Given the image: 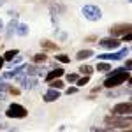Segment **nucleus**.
Masks as SVG:
<instances>
[{
  "label": "nucleus",
  "mask_w": 132,
  "mask_h": 132,
  "mask_svg": "<svg viewBox=\"0 0 132 132\" xmlns=\"http://www.w3.org/2000/svg\"><path fill=\"white\" fill-rule=\"evenodd\" d=\"M4 99H5V97H4V95H2V93H0V101H4Z\"/></svg>",
  "instance_id": "c756f323"
},
{
  "label": "nucleus",
  "mask_w": 132,
  "mask_h": 132,
  "mask_svg": "<svg viewBox=\"0 0 132 132\" xmlns=\"http://www.w3.org/2000/svg\"><path fill=\"white\" fill-rule=\"evenodd\" d=\"M46 58H48V56H46L44 53H39V55L34 56V62H35V63H42V62H46Z\"/></svg>",
  "instance_id": "aec40b11"
},
{
  "label": "nucleus",
  "mask_w": 132,
  "mask_h": 132,
  "mask_svg": "<svg viewBox=\"0 0 132 132\" xmlns=\"http://www.w3.org/2000/svg\"><path fill=\"white\" fill-rule=\"evenodd\" d=\"M2 25H4V23H2V21H0V30H2Z\"/></svg>",
  "instance_id": "7c9ffc66"
},
{
  "label": "nucleus",
  "mask_w": 132,
  "mask_h": 132,
  "mask_svg": "<svg viewBox=\"0 0 132 132\" xmlns=\"http://www.w3.org/2000/svg\"><path fill=\"white\" fill-rule=\"evenodd\" d=\"M18 50H7L5 51V55H4V60H12V58H16L18 56Z\"/></svg>",
  "instance_id": "4468645a"
},
{
  "label": "nucleus",
  "mask_w": 132,
  "mask_h": 132,
  "mask_svg": "<svg viewBox=\"0 0 132 132\" xmlns=\"http://www.w3.org/2000/svg\"><path fill=\"white\" fill-rule=\"evenodd\" d=\"M0 129H2V123H0Z\"/></svg>",
  "instance_id": "473e14b6"
},
{
  "label": "nucleus",
  "mask_w": 132,
  "mask_h": 132,
  "mask_svg": "<svg viewBox=\"0 0 132 132\" xmlns=\"http://www.w3.org/2000/svg\"><path fill=\"white\" fill-rule=\"evenodd\" d=\"M78 92V88L76 86H71V88H67V95H72V93H76Z\"/></svg>",
  "instance_id": "393cba45"
},
{
  "label": "nucleus",
  "mask_w": 132,
  "mask_h": 132,
  "mask_svg": "<svg viewBox=\"0 0 132 132\" xmlns=\"http://www.w3.org/2000/svg\"><path fill=\"white\" fill-rule=\"evenodd\" d=\"M130 111H132L130 101L120 102V104H116V106L113 108V114H116V116H125V114H130Z\"/></svg>",
  "instance_id": "39448f33"
},
{
  "label": "nucleus",
  "mask_w": 132,
  "mask_h": 132,
  "mask_svg": "<svg viewBox=\"0 0 132 132\" xmlns=\"http://www.w3.org/2000/svg\"><path fill=\"white\" fill-rule=\"evenodd\" d=\"M99 44H101L102 48H108V50H116V48H118V46H120V41H118V39H114V37H106V39H101V42H99Z\"/></svg>",
  "instance_id": "423d86ee"
},
{
  "label": "nucleus",
  "mask_w": 132,
  "mask_h": 132,
  "mask_svg": "<svg viewBox=\"0 0 132 132\" xmlns=\"http://www.w3.org/2000/svg\"><path fill=\"white\" fill-rule=\"evenodd\" d=\"M109 69H111V65H109V63H104V62H102V63H97V71H101V72H108Z\"/></svg>",
  "instance_id": "a211bd4d"
},
{
  "label": "nucleus",
  "mask_w": 132,
  "mask_h": 132,
  "mask_svg": "<svg viewBox=\"0 0 132 132\" xmlns=\"http://www.w3.org/2000/svg\"><path fill=\"white\" fill-rule=\"evenodd\" d=\"M127 53H129L127 50H122V51H118V53H108V55H99V56H101L102 60H120Z\"/></svg>",
  "instance_id": "6e6552de"
},
{
  "label": "nucleus",
  "mask_w": 132,
  "mask_h": 132,
  "mask_svg": "<svg viewBox=\"0 0 132 132\" xmlns=\"http://www.w3.org/2000/svg\"><path fill=\"white\" fill-rule=\"evenodd\" d=\"M79 72L85 74V76H90L92 72H93V67H90V65H81L79 67Z\"/></svg>",
  "instance_id": "f3484780"
},
{
  "label": "nucleus",
  "mask_w": 132,
  "mask_h": 132,
  "mask_svg": "<svg viewBox=\"0 0 132 132\" xmlns=\"http://www.w3.org/2000/svg\"><path fill=\"white\" fill-rule=\"evenodd\" d=\"M86 42H93V41H97V35H88L86 39H85Z\"/></svg>",
  "instance_id": "a878e982"
},
{
  "label": "nucleus",
  "mask_w": 132,
  "mask_h": 132,
  "mask_svg": "<svg viewBox=\"0 0 132 132\" xmlns=\"http://www.w3.org/2000/svg\"><path fill=\"white\" fill-rule=\"evenodd\" d=\"M92 55H93V51H92V50H81V51H78L76 58H78V60H86V58H90Z\"/></svg>",
  "instance_id": "f8f14e48"
},
{
  "label": "nucleus",
  "mask_w": 132,
  "mask_h": 132,
  "mask_svg": "<svg viewBox=\"0 0 132 132\" xmlns=\"http://www.w3.org/2000/svg\"><path fill=\"white\" fill-rule=\"evenodd\" d=\"M78 78H79L78 74H69V76H67V81H69V83H74Z\"/></svg>",
  "instance_id": "b1692460"
},
{
  "label": "nucleus",
  "mask_w": 132,
  "mask_h": 132,
  "mask_svg": "<svg viewBox=\"0 0 132 132\" xmlns=\"http://www.w3.org/2000/svg\"><path fill=\"white\" fill-rule=\"evenodd\" d=\"M4 62H5V60H4V56H0V69H2V65H4Z\"/></svg>",
  "instance_id": "c85d7f7f"
},
{
  "label": "nucleus",
  "mask_w": 132,
  "mask_h": 132,
  "mask_svg": "<svg viewBox=\"0 0 132 132\" xmlns=\"http://www.w3.org/2000/svg\"><path fill=\"white\" fill-rule=\"evenodd\" d=\"M21 86L25 88V90H30V88H35V85H37V79H34V78H23L21 79Z\"/></svg>",
  "instance_id": "9d476101"
},
{
  "label": "nucleus",
  "mask_w": 132,
  "mask_h": 132,
  "mask_svg": "<svg viewBox=\"0 0 132 132\" xmlns=\"http://www.w3.org/2000/svg\"><path fill=\"white\" fill-rule=\"evenodd\" d=\"M5 88H7V85L5 83H0V90H5Z\"/></svg>",
  "instance_id": "cd10ccee"
},
{
  "label": "nucleus",
  "mask_w": 132,
  "mask_h": 132,
  "mask_svg": "<svg viewBox=\"0 0 132 132\" xmlns=\"http://www.w3.org/2000/svg\"><path fill=\"white\" fill-rule=\"evenodd\" d=\"M41 46L44 48V50H56V44L55 42H50V41H41Z\"/></svg>",
  "instance_id": "dca6fc26"
},
{
  "label": "nucleus",
  "mask_w": 132,
  "mask_h": 132,
  "mask_svg": "<svg viewBox=\"0 0 132 132\" xmlns=\"http://www.w3.org/2000/svg\"><path fill=\"white\" fill-rule=\"evenodd\" d=\"M55 58L58 62H62V63H69V62H71V58H69L67 55H55Z\"/></svg>",
  "instance_id": "412c9836"
},
{
  "label": "nucleus",
  "mask_w": 132,
  "mask_h": 132,
  "mask_svg": "<svg viewBox=\"0 0 132 132\" xmlns=\"http://www.w3.org/2000/svg\"><path fill=\"white\" fill-rule=\"evenodd\" d=\"M2 4H4V0H0V5H2Z\"/></svg>",
  "instance_id": "2f4dec72"
},
{
  "label": "nucleus",
  "mask_w": 132,
  "mask_h": 132,
  "mask_svg": "<svg viewBox=\"0 0 132 132\" xmlns=\"http://www.w3.org/2000/svg\"><path fill=\"white\" fill-rule=\"evenodd\" d=\"M25 71H27V74H37V67L35 65H25Z\"/></svg>",
  "instance_id": "4be33fe9"
},
{
  "label": "nucleus",
  "mask_w": 132,
  "mask_h": 132,
  "mask_svg": "<svg viewBox=\"0 0 132 132\" xmlns=\"http://www.w3.org/2000/svg\"><path fill=\"white\" fill-rule=\"evenodd\" d=\"M14 30H16V34H18L20 37H25V35L28 34V27L21 23V25H16V28H14Z\"/></svg>",
  "instance_id": "ddd939ff"
},
{
  "label": "nucleus",
  "mask_w": 132,
  "mask_h": 132,
  "mask_svg": "<svg viewBox=\"0 0 132 132\" xmlns=\"http://www.w3.org/2000/svg\"><path fill=\"white\" fill-rule=\"evenodd\" d=\"M130 30H132V27L127 23V25H116V27H111V28H109V34L114 37V35H123L125 32H130Z\"/></svg>",
  "instance_id": "0eeeda50"
},
{
  "label": "nucleus",
  "mask_w": 132,
  "mask_h": 132,
  "mask_svg": "<svg viewBox=\"0 0 132 132\" xmlns=\"http://www.w3.org/2000/svg\"><path fill=\"white\" fill-rule=\"evenodd\" d=\"M88 81H90V76H83V78H78V79H76L78 86H85Z\"/></svg>",
  "instance_id": "6ab92c4d"
},
{
  "label": "nucleus",
  "mask_w": 132,
  "mask_h": 132,
  "mask_svg": "<svg viewBox=\"0 0 132 132\" xmlns=\"http://www.w3.org/2000/svg\"><path fill=\"white\" fill-rule=\"evenodd\" d=\"M7 90H9V93L11 95H20V88H14V86H7Z\"/></svg>",
  "instance_id": "5701e85b"
},
{
  "label": "nucleus",
  "mask_w": 132,
  "mask_h": 132,
  "mask_svg": "<svg viewBox=\"0 0 132 132\" xmlns=\"http://www.w3.org/2000/svg\"><path fill=\"white\" fill-rule=\"evenodd\" d=\"M42 99H44V102L58 101V99H60V92L56 90V88H51L50 92H46V93H44V97H42Z\"/></svg>",
  "instance_id": "1a4fd4ad"
},
{
  "label": "nucleus",
  "mask_w": 132,
  "mask_h": 132,
  "mask_svg": "<svg viewBox=\"0 0 132 132\" xmlns=\"http://www.w3.org/2000/svg\"><path fill=\"white\" fill-rule=\"evenodd\" d=\"M83 16L90 21H97V20H101L102 14H101V9L97 5H85L83 7Z\"/></svg>",
  "instance_id": "20e7f679"
},
{
  "label": "nucleus",
  "mask_w": 132,
  "mask_h": 132,
  "mask_svg": "<svg viewBox=\"0 0 132 132\" xmlns=\"http://www.w3.org/2000/svg\"><path fill=\"white\" fill-rule=\"evenodd\" d=\"M50 83V86L51 88H56V90H60V88H63V83L58 79V78H55V79H51V81H48Z\"/></svg>",
  "instance_id": "2eb2a0df"
},
{
  "label": "nucleus",
  "mask_w": 132,
  "mask_h": 132,
  "mask_svg": "<svg viewBox=\"0 0 132 132\" xmlns=\"http://www.w3.org/2000/svg\"><path fill=\"white\" fill-rule=\"evenodd\" d=\"M130 65H132V62H130V58H129V60H127V63H125V67H127V69H130Z\"/></svg>",
  "instance_id": "bb28decb"
},
{
  "label": "nucleus",
  "mask_w": 132,
  "mask_h": 132,
  "mask_svg": "<svg viewBox=\"0 0 132 132\" xmlns=\"http://www.w3.org/2000/svg\"><path fill=\"white\" fill-rule=\"evenodd\" d=\"M130 79V74L127 71H122V69H116V71L111 72V76L104 81V86L106 88H114V86H118V85H122V83L129 81Z\"/></svg>",
  "instance_id": "f257e3e1"
},
{
  "label": "nucleus",
  "mask_w": 132,
  "mask_h": 132,
  "mask_svg": "<svg viewBox=\"0 0 132 132\" xmlns=\"http://www.w3.org/2000/svg\"><path fill=\"white\" fill-rule=\"evenodd\" d=\"M5 114L9 116V118H25L28 111H27V108H23L21 104H16V102H12L9 108H7V111Z\"/></svg>",
  "instance_id": "7ed1b4c3"
},
{
  "label": "nucleus",
  "mask_w": 132,
  "mask_h": 132,
  "mask_svg": "<svg viewBox=\"0 0 132 132\" xmlns=\"http://www.w3.org/2000/svg\"><path fill=\"white\" fill-rule=\"evenodd\" d=\"M62 74H63V69H60V67H55L53 71L46 76V81H51V79H55V78H60Z\"/></svg>",
  "instance_id": "9b49d317"
},
{
  "label": "nucleus",
  "mask_w": 132,
  "mask_h": 132,
  "mask_svg": "<svg viewBox=\"0 0 132 132\" xmlns=\"http://www.w3.org/2000/svg\"><path fill=\"white\" fill-rule=\"evenodd\" d=\"M104 122L108 123L113 129H129L130 127V118H116V114H111V116H106Z\"/></svg>",
  "instance_id": "f03ea898"
}]
</instances>
